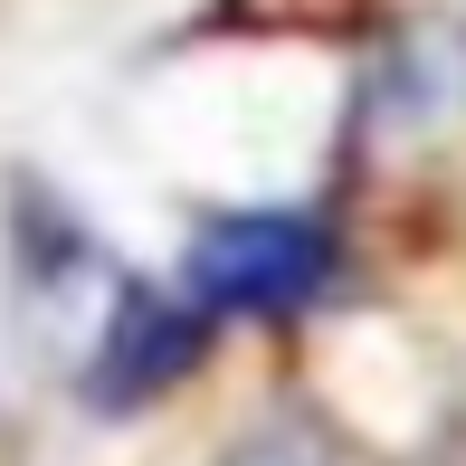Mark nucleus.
I'll list each match as a JSON object with an SVG mask.
<instances>
[{"instance_id": "1", "label": "nucleus", "mask_w": 466, "mask_h": 466, "mask_svg": "<svg viewBox=\"0 0 466 466\" xmlns=\"http://www.w3.org/2000/svg\"><path fill=\"white\" fill-rule=\"evenodd\" d=\"M333 248L295 209H228L190 238V295L200 314H295L324 286Z\"/></svg>"}, {"instance_id": "2", "label": "nucleus", "mask_w": 466, "mask_h": 466, "mask_svg": "<svg viewBox=\"0 0 466 466\" xmlns=\"http://www.w3.org/2000/svg\"><path fill=\"white\" fill-rule=\"evenodd\" d=\"M190 362H200V314L153 295V286H124L115 314H105L96 362H86V390L105 410H134V400H162Z\"/></svg>"}, {"instance_id": "3", "label": "nucleus", "mask_w": 466, "mask_h": 466, "mask_svg": "<svg viewBox=\"0 0 466 466\" xmlns=\"http://www.w3.org/2000/svg\"><path fill=\"white\" fill-rule=\"evenodd\" d=\"M228 29H352L371 0H219Z\"/></svg>"}, {"instance_id": "4", "label": "nucleus", "mask_w": 466, "mask_h": 466, "mask_svg": "<svg viewBox=\"0 0 466 466\" xmlns=\"http://www.w3.org/2000/svg\"><path fill=\"white\" fill-rule=\"evenodd\" d=\"M228 466H314L305 448H295V438H258V448H238Z\"/></svg>"}]
</instances>
